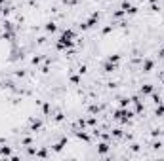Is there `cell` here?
Returning <instances> with one entry per match:
<instances>
[{
    "mask_svg": "<svg viewBox=\"0 0 164 161\" xmlns=\"http://www.w3.org/2000/svg\"><path fill=\"white\" fill-rule=\"evenodd\" d=\"M75 32H73V29H67V30H63V34L59 36V42L57 44H61L65 49H69V48H73L75 46Z\"/></svg>",
    "mask_w": 164,
    "mask_h": 161,
    "instance_id": "cell-1",
    "label": "cell"
},
{
    "mask_svg": "<svg viewBox=\"0 0 164 161\" xmlns=\"http://www.w3.org/2000/svg\"><path fill=\"white\" fill-rule=\"evenodd\" d=\"M153 68H155V61L153 59H143V65H141V70L145 72V74H151Z\"/></svg>",
    "mask_w": 164,
    "mask_h": 161,
    "instance_id": "cell-2",
    "label": "cell"
},
{
    "mask_svg": "<svg viewBox=\"0 0 164 161\" xmlns=\"http://www.w3.org/2000/svg\"><path fill=\"white\" fill-rule=\"evenodd\" d=\"M75 135H76V138L84 140V142H92L90 135H88V133H84V129H76V131H75Z\"/></svg>",
    "mask_w": 164,
    "mask_h": 161,
    "instance_id": "cell-3",
    "label": "cell"
},
{
    "mask_svg": "<svg viewBox=\"0 0 164 161\" xmlns=\"http://www.w3.org/2000/svg\"><path fill=\"white\" fill-rule=\"evenodd\" d=\"M40 127H42V121H40V119H34V118L31 119V125H29V131L31 133H37Z\"/></svg>",
    "mask_w": 164,
    "mask_h": 161,
    "instance_id": "cell-4",
    "label": "cell"
},
{
    "mask_svg": "<svg viewBox=\"0 0 164 161\" xmlns=\"http://www.w3.org/2000/svg\"><path fill=\"white\" fill-rule=\"evenodd\" d=\"M109 150H111L109 142H99V144H97V154H99V155H105Z\"/></svg>",
    "mask_w": 164,
    "mask_h": 161,
    "instance_id": "cell-5",
    "label": "cell"
},
{
    "mask_svg": "<svg viewBox=\"0 0 164 161\" xmlns=\"http://www.w3.org/2000/svg\"><path fill=\"white\" fill-rule=\"evenodd\" d=\"M153 91H155V87H153L151 84H143L139 87V95H151Z\"/></svg>",
    "mask_w": 164,
    "mask_h": 161,
    "instance_id": "cell-6",
    "label": "cell"
},
{
    "mask_svg": "<svg viewBox=\"0 0 164 161\" xmlns=\"http://www.w3.org/2000/svg\"><path fill=\"white\" fill-rule=\"evenodd\" d=\"M65 144H67V137H61V140L57 144H54V152H61V150L65 148Z\"/></svg>",
    "mask_w": 164,
    "mask_h": 161,
    "instance_id": "cell-7",
    "label": "cell"
},
{
    "mask_svg": "<svg viewBox=\"0 0 164 161\" xmlns=\"http://www.w3.org/2000/svg\"><path fill=\"white\" fill-rule=\"evenodd\" d=\"M44 30H46V32H50V34H54L55 30H57V25H55L54 21H48L44 25Z\"/></svg>",
    "mask_w": 164,
    "mask_h": 161,
    "instance_id": "cell-8",
    "label": "cell"
},
{
    "mask_svg": "<svg viewBox=\"0 0 164 161\" xmlns=\"http://www.w3.org/2000/svg\"><path fill=\"white\" fill-rule=\"evenodd\" d=\"M116 70V65H113V63H109V61H107V63L103 65V72H107V74H113V72Z\"/></svg>",
    "mask_w": 164,
    "mask_h": 161,
    "instance_id": "cell-9",
    "label": "cell"
},
{
    "mask_svg": "<svg viewBox=\"0 0 164 161\" xmlns=\"http://www.w3.org/2000/svg\"><path fill=\"white\" fill-rule=\"evenodd\" d=\"M116 29V25H107V27H103V29H101V36H105V34H109V32H113V30H115Z\"/></svg>",
    "mask_w": 164,
    "mask_h": 161,
    "instance_id": "cell-10",
    "label": "cell"
},
{
    "mask_svg": "<svg viewBox=\"0 0 164 161\" xmlns=\"http://www.w3.org/2000/svg\"><path fill=\"white\" fill-rule=\"evenodd\" d=\"M107 61H109V63H113V65H116L120 61V55L119 53H111L109 57H107Z\"/></svg>",
    "mask_w": 164,
    "mask_h": 161,
    "instance_id": "cell-11",
    "label": "cell"
},
{
    "mask_svg": "<svg viewBox=\"0 0 164 161\" xmlns=\"http://www.w3.org/2000/svg\"><path fill=\"white\" fill-rule=\"evenodd\" d=\"M130 102H132V99H130V97H120V99H119V104H120L122 108H126L128 104H130Z\"/></svg>",
    "mask_w": 164,
    "mask_h": 161,
    "instance_id": "cell-12",
    "label": "cell"
},
{
    "mask_svg": "<svg viewBox=\"0 0 164 161\" xmlns=\"http://www.w3.org/2000/svg\"><path fill=\"white\" fill-rule=\"evenodd\" d=\"M0 155H6V157H12V148H8V146H2L0 148Z\"/></svg>",
    "mask_w": 164,
    "mask_h": 161,
    "instance_id": "cell-13",
    "label": "cell"
},
{
    "mask_svg": "<svg viewBox=\"0 0 164 161\" xmlns=\"http://www.w3.org/2000/svg\"><path fill=\"white\" fill-rule=\"evenodd\" d=\"M151 99H153V102H155V104H157V106H158V104H162V97H160V95H157V93H155V91H153V93H151Z\"/></svg>",
    "mask_w": 164,
    "mask_h": 161,
    "instance_id": "cell-14",
    "label": "cell"
},
{
    "mask_svg": "<svg viewBox=\"0 0 164 161\" xmlns=\"http://www.w3.org/2000/svg\"><path fill=\"white\" fill-rule=\"evenodd\" d=\"M42 114H44V116H50V114H52V106H50V102H44V104H42Z\"/></svg>",
    "mask_w": 164,
    "mask_h": 161,
    "instance_id": "cell-15",
    "label": "cell"
},
{
    "mask_svg": "<svg viewBox=\"0 0 164 161\" xmlns=\"http://www.w3.org/2000/svg\"><path fill=\"white\" fill-rule=\"evenodd\" d=\"M155 116H158V118H164V102L157 106V110H155Z\"/></svg>",
    "mask_w": 164,
    "mask_h": 161,
    "instance_id": "cell-16",
    "label": "cell"
},
{
    "mask_svg": "<svg viewBox=\"0 0 164 161\" xmlns=\"http://www.w3.org/2000/svg\"><path fill=\"white\" fill-rule=\"evenodd\" d=\"M34 140H33V137H25L23 140H21V146H25V148H29L31 144H33Z\"/></svg>",
    "mask_w": 164,
    "mask_h": 161,
    "instance_id": "cell-17",
    "label": "cell"
},
{
    "mask_svg": "<svg viewBox=\"0 0 164 161\" xmlns=\"http://www.w3.org/2000/svg\"><path fill=\"white\" fill-rule=\"evenodd\" d=\"M69 80H71V84H73V85H80V76L71 74V76H69Z\"/></svg>",
    "mask_w": 164,
    "mask_h": 161,
    "instance_id": "cell-18",
    "label": "cell"
},
{
    "mask_svg": "<svg viewBox=\"0 0 164 161\" xmlns=\"http://www.w3.org/2000/svg\"><path fill=\"white\" fill-rule=\"evenodd\" d=\"M34 155H37V157H48V152H46V148H40V150H37V152H34Z\"/></svg>",
    "mask_w": 164,
    "mask_h": 161,
    "instance_id": "cell-19",
    "label": "cell"
},
{
    "mask_svg": "<svg viewBox=\"0 0 164 161\" xmlns=\"http://www.w3.org/2000/svg\"><path fill=\"white\" fill-rule=\"evenodd\" d=\"M2 29H4V30H12V29H13V23L8 21V19H4V21H2Z\"/></svg>",
    "mask_w": 164,
    "mask_h": 161,
    "instance_id": "cell-20",
    "label": "cell"
},
{
    "mask_svg": "<svg viewBox=\"0 0 164 161\" xmlns=\"http://www.w3.org/2000/svg\"><path fill=\"white\" fill-rule=\"evenodd\" d=\"M40 61H42V55H33V57H31V65H33V66H37Z\"/></svg>",
    "mask_w": 164,
    "mask_h": 161,
    "instance_id": "cell-21",
    "label": "cell"
},
{
    "mask_svg": "<svg viewBox=\"0 0 164 161\" xmlns=\"http://www.w3.org/2000/svg\"><path fill=\"white\" fill-rule=\"evenodd\" d=\"M137 12H139V8H137V6H130L126 10V15H137Z\"/></svg>",
    "mask_w": 164,
    "mask_h": 161,
    "instance_id": "cell-22",
    "label": "cell"
},
{
    "mask_svg": "<svg viewBox=\"0 0 164 161\" xmlns=\"http://www.w3.org/2000/svg\"><path fill=\"white\" fill-rule=\"evenodd\" d=\"M88 112H90V114H99V112H101V106H97V104H92V106L88 108Z\"/></svg>",
    "mask_w": 164,
    "mask_h": 161,
    "instance_id": "cell-23",
    "label": "cell"
},
{
    "mask_svg": "<svg viewBox=\"0 0 164 161\" xmlns=\"http://www.w3.org/2000/svg\"><path fill=\"white\" fill-rule=\"evenodd\" d=\"M50 63H52V59H46V63H44V66H42V72H44V74H48V72H50Z\"/></svg>",
    "mask_w": 164,
    "mask_h": 161,
    "instance_id": "cell-24",
    "label": "cell"
},
{
    "mask_svg": "<svg viewBox=\"0 0 164 161\" xmlns=\"http://www.w3.org/2000/svg\"><path fill=\"white\" fill-rule=\"evenodd\" d=\"M111 135H113V137H122V129H119V127H116V129H113V131H111Z\"/></svg>",
    "mask_w": 164,
    "mask_h": 161,
    "instance_id": "cell-25",
    "label": "cell"
},
{
    "mask_svg": "<svg viewBox=\"0 0 164 161\" xmlns=\"http://www.w3.org/2000/svg\"><path fill=\"white\" fill-rule=\"evenodd\" d=\"M162 133H164V131H160V129H153V131H151V137H155V138H157V137H160Z\"/></svg>",
    "mask_w": 164,
    "mask_h": 161,
    "instance_id": "cell-26",
    "label": "cell"
},
{
    "mask_svg": "<svg viewBox=\"0 0 164 161\" xmlns=\"http://www.w3.org/2000/svg\"><path fill=\"white\" fill-rule=\"evenodd\" d=\"M151 146H153V148H160V146H162V142H153Z\"/></svg>",
    "mask_w": 164,
    "mask_h": 161,
    "instance_id": "cell-27",
    "label": "cell"
},
{
    "mask_svg": "<svg viewBox=\"0 0 164 161\" xmlns=\"http://www.w3.org/2000/svg\"><path fill=\"white\" fill-rule=\"evenodd\" d=\"M158 57H164V48H160V49H158Z\"/></svg>",
    "mask_w": 164,
    "mask_h": 161,
    "instance_id": "cell-28",
    "label": "cell"
},
{
    "mask_svg": "<svg viewBox=\"0 0 164 161\" xmlns=\"http://www.w3.org/2000/svg\"><path fill=\"white\" fill-rule=\"evenodd\" d=\"M149 2H151V4H157V2H158V0H149Z\"/></svg>",
    "mask_w": 164,
    "mask_h": 161,
    "instance_id": "cell-29",
    "label": "cell"
},
{
    "mask_svg": "<svg viewBox=\"0 0 164 161\" xmlns=\"http://www.w3.org/2000/svg\"><path fill=\"white\" fill-rule=\"evenodd\" d=\"M160 78H164V72H162V74H160Z\"/></svg>",
    "mask_w": 164,
    "mask_h": 161,
    "instance_id": "cell-30",
    "label": "cell"
},
{
    "mask_svg": "<svg viewBox=\"0 0 164 161\" xmlns=\"http://www.w3.org/2000/svg\"><path fill=\"white\" fill-rule=\"evenodd\" d=\"M105 2H113V0H105Z\"/></svg>",
    "mask_w": 164,
    "mask_h": 161,
    "instance_id": "cell-31",
    "label": "cell"
},
{
    "mask_svg": "<svg viewBox=\"0 0 164 161\" xmlns=\"http://www.w3.org/2000/svg\"><path fill=\"white\" fill-rule=\"evenodd\" d=\"M162 84H164V78H162Z\"/></svg>",
    "mask_w": 164,
    "mask_h": 161,
    "instance_id": "cell-32",
    "label": "cell"
}]
</instances>
